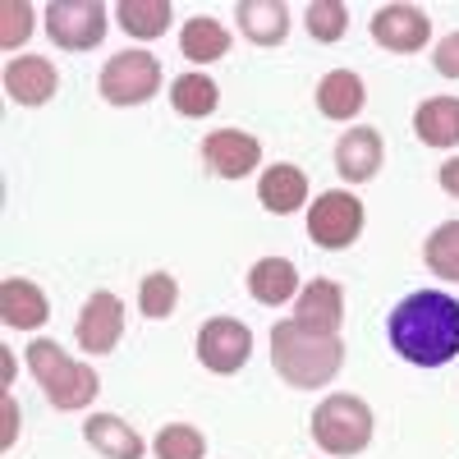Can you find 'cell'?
<instances>
[{
  "label": "cell",
  "mask_w": 459,
  "mask_h": 459,
  "mask_svg": "<svg viewBox=\"0 0 459 459\" xmlns=\"http://www.w3.org/2000/svg\"><path fill=\"white\" fill-rule=\"evenodd\" d=\"M391 350L413 368H441L459 354V299L441 290H418L386 317Z\"/></svg>",
  "instance_id": "obj_1"
},
{
  "label": "cell",
  "mask_w": 459,
  "mask_h": 459,
  "mask_svg": "<svg viewBox=\"0 0 459 459\" xmlns=\"http://www.w3.org/2000/svg\"><path fill=\"white\" fill-rule=\"evenodd\" d=\"M272 363L290 386H326L344 363V344L340 335H317L290 317L272 326Z\"/></svg>",
  "instance_id": "obj_2"
},
{
  "label": "cell",
  "mask_w": 459,
  "mask_h": 459,
  "mask_svg": "<svg viewBox=\"0 0 459 459\" xmlns=\"http://www.w3.org/2000/svg\"><path fill=\"white\" fill-rule=\"evenodd\" d=\"M28 368L37 377V386L47 391L56 409H88L101 391V381L88 363H74L56 340H32L28 344Z\"/></svg>",
  "instance_id": "obj_3"
},
{
  "label": "cell",
  "mask_w": 459,
  "mask_h": 459,
  "mask_svg": "<svg viewBox=\"0 0 459 459\" xmlns=\"http://www.w3.org/2000/svg\"><path fill=\"white\" fill-rule=\"evenodd\" d=\"M313 441L326 455H359L372 441V409L359 395H331L313 413Z\"/></svg>",
  "instance_id": "obj_4"
},
{
  "label": "cell",
  "mask_w": 459,
  "mask_h": 459,
  "mask_svg": "<svg viewBox=\"0 0 459 459\" xmlns=\"http://www.w3.org/2000/svg\"><path fill=\"white\" fill-rule=\"evenodd\" d=\"M101 97L110 106H143L157 97L161 88V65L152 51H125V56H110L101 79H97Z\"/></svg>",
  "instance_id": "obj_5"
},
{
  "label": "cell",
  "mask_w": 459,
  "mask_h": 459,
  "mask_svg": "<svg viewBox=\"0 0 459 459\" xmlns=\"http://www.w3.org/2000/svg\"><path fill=\"white\" fill-rule=\"evenodd\" d=\"M47 32L65 51H92L106 37V5L101 0H51Z\"/></svg>",
  "instance_id": "obj_6"
},
{
  "label": "cell",
  "mask_w": 459,
  "mask_h": 459,
  "mask_svg": "<svg viewBox=\"0 0 459 459\" xmlns=\"http://www.w3.org/2000/svg\"><path fill=\"white\" fill-rule=\"evenodd\" d=\"M363 230V203L344 188H331L322 194L308 212V239L322 248H350Z\"/></svg>",
  "instance_id": "obj_7"
},
{
  "label": "cell",
  "mask_w": 459,
  "mask_h": 459,
  "mask_svg": "<svg viewBox=\"0 0 459 459\" xmlns=\"http://www.w3.org/2000/svg\"><path fill=\"white\" fill-rule=\"evenodd\" d=\"M248 354H253V331L235 317H212L198 331V359H203V368H212L221 377L239 372L248 363Z\"/></svg>",
  "instance_id": "obj_8"
},
{
  "label": "cell",
  "mask_w": 459,
  "mask_h": 459,
  "mask_svg": "<svg viewBox=\"0 0 459 459\" xmlns=\"http://www.w3.org/2000/svg\"><path fill=\"white\" fill-rule=\"evenodd\" d=\"M125 335V303L110 290H97L79 313V344L88 354H110Z\"/></svg>",
  "instance_id": "obj_9"
},
{
  "label": "cell",
  "mask_w": 459,
  "mask_h": 459,
  "mask_svg": "<svg viewBox=\"0 0 459 459\" xmlns=\"http://www.w3.org/2000/svg\"><path fill=\"white\" fill-rule=\"evenodd\" d=\"M428 32H432V19L413 5H381L372 14V42L386 47V51H400V56L423 51Z\"/></svg>",
  "instance_id": "obj_10"
},
{
  "label": "cell",
  "mask_w": 459,
  "mask_h": 459,
  "mask_svg": "<svg viewBox=\"0 0 459 459\" xmlns=\"http://www.w3.org/2000/svg\"><path fill=\"white\" fill-rule=\"evenodd\" d=\"M203 157L221 179H244L262 161V143L253 134H239V129H216L203 138Z\"/></svg>",
  "instance_id": "obj_11"
},
{
  "label": "cell",
  "mask_w": 459,
  "mask_h": 459,
  "mask_svg": "<svg viewBox=\"0 0 459 459\" xmlns=\"http://www.w3.org/2000/svg\"><path fill=\"white\" fill-rule=\"evenodd\" d=\"M56 88H60V79H56V65L47 56H19L5 69V92L19 106H42L56 97Z\"/></svg>",
  "instance_id": "obj_12"
},
{
  "label": "cell",
  "mask_w": 459,
  "mask_h": 459,
  "mask_svg": "<svg viewBox=\"0 0 459 459\" xmlns=\"http://www.w3.org/2000/svg\"><path fill=\"white\" fill-rule=\"evenodd\" d=\"M294 322L308 326V331H317V335H335L340 322H344V290H340L335 281H313L308 290L299 294Z\"/></svg>",
  "instance_id": "obj_13"
},
{
  "label": "cell",
  "mask_w": 459,
  "mask_h": 459,
  "mask_svg": "<svg viewBox=\"0 0 459 459\" xmlns=\"http://www.w3.org/2000/svg\"><path fill=\"white\" fill-rule=\"evenodd\" d=\"M381 166V134L377 129H350L335 143V170L350 184H368Z\"/></svg>",
  "instance_id": "obj_14"
},
{
  "label": "cell",
  "mask_w": 459,
  "mask_h": 459,
  "mask_svg": "<svg viewBox=\"0 0 459 459\" xmlns=\"http://www.w3.org/2000/svg\"><path fill=\"white\" fill-rule=\"evenodd\" d=\"M235 19H239V32L257 47H281L290 32V10L281 0H239Z\"/></svg>",
  "instance_id": "obj_15"
},
{
  "label": "cell",
  "mask_w": 459,
  "mask_h": 459,
  "mask_svg": "<svg viewBox=\"0 0 459 459\" xmlns=\"http://www.w3.org/2000/svg\"><path fill=\"white\" fill-rule=\"evenodd\" d=\"M257 203L276 216L299 212V203H308V175L299 166H266V175L257 179Z\"/></svg>",
  "instance_id": "obj_16"
},
{
  "label": "cell",
  "mask_w": 459,
  "mask_h": 459,
  "mask_svg": "<svg viewBox=\"0 0 459 459\" xmlns=\"http://www.w3.org/2000/svg\"><path fill=\"white\" fill-rule=\"evenodd\" d=\"M413 134L428 147H455L459 143V97H432L413 110Z\"/></svg>",
  "instance_id": "obj_17"
},
{
  "label": "cell",
  "mask_w": 459,
  "mask_h": 459,
  "mask_svg": "<svg viewBox=\"0 0 459 459\" xmlns=\"http://www.w3.org/2000/svg\"><path fill=\"white\" fill-rule=\"evenodd\" d=\"M51 317L47 308V294L28 285V281H5L0 285V322L5 326H19V331H32Z\"/></svg>",
  "instance_id": "obj_18"
},
{
  "label": "cell",
  "mask_w": 459,
  "mask_h": 459,
  "mask_svg": "<svg viewBox=\"0 0 459 459\" xmlns=\"http://www.w3.org/2000/svg\"><path fill=\"white\" fill-rule=\"evenodd\" d=\"M363 79L350 69H331L326 79L317 83V110L326 115V120H354V115L363 110Z\"/></svg>",
  "instance_id": "obj_19"
},
{
  "label": "cell",
  "mask_w": 459,
  "mask_h": 459,
  "mask_svg": "<svg viewBox=\"0 0 459 459\" xmlns=\"http://www.w3.org/2000/svg\"><path fill=\"white\" fill-rule=\"evenodd\" d=\"M83 437H88L92 450H101L106 459H143V437H138L129 423H120L115 413H92L88 428H83Z\"/></svg>",
  "instance_id": "obj_20"
},
{
  "label": "cell",
  "mask_w": 459,
  "mask_h": 459,
  "mask_svg": "<svg viewBox=\"0 0 459 459\" xmlns=\"http://www.w3.org/2000/svg\"><path fill=\"white\" fill-rule=\"evenodd\" d=\"M294 290H299L294 262H285V257H262V262H253V272H248V294H253L257 303L276 308V303H285Z\"/></svg>",
  "instance_id": "obj_21"
},
{
  "label": "cell",
  "mask_w": 459,
  "mask_h": 459,
  "mask_svg": "<svg viewBox=\"0 0 459 459\" xmlns=\"http://www.w3.org/2000/svg\"><path fill=\"white\" fill-rule=\"evenodd\" d=\"M179 51L194 60V65H212V60H221L225 51H230V32L216 23V19H188L184 28H179Z\"/></svg>",
  "instance_id": "obj_22"
},
{
  "label": "cell",
  "mask_w": 459,
  "mask_h": 459,
  "mask_svg": "<svg viewBox=\"0 0 459 459\" xmlns=\"http://www.w3.org/2000/svg\"><path fill=\"white\" fill-rule=\"evenodd\" d=\"M115 19H120V28H125L129 37H143V42H152V37H161V32L170 28V0H120Z\"/></svg>",
  "instance_id": "obj_23"
},
{
  "label": "cell",
  "mask_w": 459,
  "mask_h": 459,
  "mask_svg": "<svg viewBox=\"0 0 459 459\" xmlns=\"http://www.w3.org/2000/svg\"><path fill=\"white\" fill-rule=\"evenodd\" d=\"M221 88L212 83V79H203V74H179V79L170 83V101H175V110L179 115H188V120H203V115H212L216 110V97Z\"/></svg>",
  "instance_id": "obj_24"
},
{
  "label": "cell",
  "mask_w": 459,
  "mask_h": 459,
  "mask_svg": "<svg viewBox=\"0 0 459 459\" xmlns=\"http://www.w3.org/2000/svg\"><path fill=\"white\" fill-rule=\"evenodd\" d=\"M423 257L441 281H459V221H446L432 230V239L423 244Z\"/></svg>",
  "instance_id": "obj_25"
},
{
  "label": "cell",
  "mask_w": 459,
  "mask_h": 459,
  "mask_svg": "<svg viewBox=\"0 0 459 459\" xmlns=\"http://www.w3.org/2000/svg\"><path fill=\"white\" fill-rule=\"evenodd\" d=\"M175 299H179V285H175V276H166V272H152V276H143V290H138V308H143V317H170L175 313Z\"/></svg>",
  "instance_id": "obj_26"
},
{
  "label": "cell",
  "mask_w": 459,
  "mask_h": 459,
  "mask_svg": "<svg viewBox=\"0 0 459 459\" xmlns=\"http://www.w3.org/2000/svg\"><path fill=\"white\" fill-rule=\"evenodd\" d=\"M303 23H308L313 42H340L344 28H350V14H344L340 0H313L308 14H303Z\"/></svg>",
  "instance_id": "obj_27"
},
{
  "label": "cell",
  "mask_w": 459,
  "mask_h": 459,
  "mask_svg": "<svg viewBox=\"0 0 459 459\" xmlns=\"http://www.w3.org/2000/svg\"><path fill=\"white\" fill-rule=\"evenodd\" d=\"M203 450H207L203 432L188 423H170L157 437V459H203Z\"/></svg>",
  "instance_id": "obj_28"
},
{
  "label": "cell",
  "mask_w": 459,
  "mask_h": 459,
  "mask_svg": "<svg viewBox=\"0 0 459 459\" xmlns=\"http://www.w3.org/2000/svg\"><path fill=\"white\" fill-rule=\"evenodd\" d=\"M0 19H5V23H0V47L14 51L23 37L32 32V10L23 5V0H5V5H0Z\"/></svg>",
  "instance_id": "obj_29"
},
{
  "label": "cell",
  "mask_w": 459,
  "mask_h": 459,
  "mask_svg": "<svg viewBox=\"0 0 459 459\" xmlns=\"http://www.w3.org/2000/svg\"><path fill=\"white\" fill-rule=\"evenodd\" d=\"M437 74H446V79H459V32H450L446 42L437 47Z\"/></svg>",
  "instance_id": "obj_30"
},
{
  "label": "cell",
  "mask_w": 459,
  "mask_h": 459,
  "mask_svg": "<svg viewBox=\"0 0 459 459\" xmlns=\"http://www.w3.org/2000/svg\"><path fill=\"white\" fill-rule=\"evenodd\" d=\"M441 188H446V194H450V198H459V157L441 166Z\"/></svg>",
  "instance_id": "obj_31"
}]
</instances>
